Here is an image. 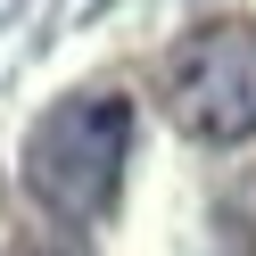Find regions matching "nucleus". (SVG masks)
Segmentation results:
<instances>
[{"label": "nucleus", "mask_w": 256, "mask_h": 256, "mask_svg": "<svg viewBox=\"0 0 256 256\" xmlns=\"http://www.w3.org/2000/svg\"><path fill=\"white\" fill-rule=\"evenodd\" d=\"M124 157H132V100L124 91H74V100L42 108L25 132V190L42 215L58 223H108L124 190Z\"/></svg>", "instance_id": "f257e3e1"}, {"label": "nucleus", "mask_w": 256, "mask_h": 256, "mask_svg": "<svg viewBox=\"0 0 256 256\" xmlns=\"http://www.w3.org/2000/svg\"><path fill=\"white\" fill-rule=\"evenodd\" d=\"M166 116L206 149L256 140V17H206L166 50Z\"/></svg>", "instance_id": "f03ea898"}]
</instances>
